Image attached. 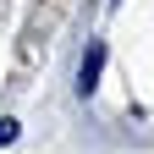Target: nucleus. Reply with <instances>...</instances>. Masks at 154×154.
Instances as JSON below:
<instances>
[{
    "label": "nucleus",
    "instance_id": "nucleus-1",
    "mask_svg": "<svg viewBox=\"0 0 154 154\" xmlns=\"http://www.w3.org/2000/svg\"><path fill=\"white\" fill-rule=\"evenodd\" d=\"M99 72H105V44L94 38V44L83 50V61H77V94H83V99L99 88Z\"/></svg>",
    "mask_w": 154,
    "mask_h": 154
},
{
    "label": "nucleus",
    "instance_id": "nucleus-2",
    "mask_svg": "<svg viewBox=\"0 0 154 154\" xmlns=\"http://www.w3.org/2000/svg\"><path fill=\"white\" fill-rule=\"evenodd\" d=\"M6 143H17V121H11V116H0V149H6Z\"/></svg>",
    "mask_w": 154,
    "mask_h": 154
}]
</instances>
